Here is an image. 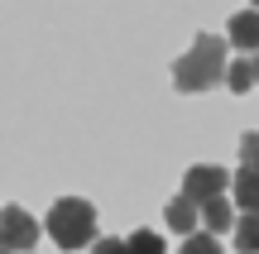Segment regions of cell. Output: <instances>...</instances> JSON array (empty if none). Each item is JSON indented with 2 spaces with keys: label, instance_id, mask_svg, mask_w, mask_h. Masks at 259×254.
Instances as JSON below:
<instances>
[{
  "label": "cell",
  "instance_id": "11",
  "mask_svg": "<svg viewBox=\"0 0 259 254\" xmlns=\"http://www.w3.org/2000/svg\"><path fill=\"white\" fill-rule=\"evenodd\" d=\"M125 245H130V254H163V240H158L154 230H135Z\"/></svg>",
  "mask_w": 259,
  "mask_h": 254
},
{
  "label": "cell",
  "instance_id": "3",
  "mask_svg": "<svg viewBox=\"0 0 259 254\" xmlns=\"http://www.w3.org/2000/svg\"><path fill=\"white\" fill-rule=\"evenodd\" d=\"M0 245H5L10 254L34 249V245H38L34 216H29V211H19V207H0Z\"/></svg>",
  "mask_w": 259,
  "mask_h": 254
},
{
  "label": "cell",
  "instance_id": "14",
  "mask_svg": "<svg viewBox=\"0 0 259 254\" xmlns=\"http://www.w3.org/2000/svg\"><path fill=\"white\" fill-rule=\"evenodd\" d=\"M92 254H130V245H125V240H111V235H106V240H96Z\"/></svg>",
  "mask_w": 259,
  "mask_h": 254
},
{
  "label": "cell",
  "instance_id": "2",
  "mask_svg": "<svg viewBox=\"0 0 259 254\" xmlns=\"http://www.w3.org/2000/svg\"><path fill=\"white\" fill-rule=\"evenodd\" d=\"M48 235H53L58 249H82L96 240V211L92 201L82 197H63L53 211H48Z\"/></svg>",
  "mask_w": 259,
  "mask_h": 254
},
{
  "label": "cell",
  "instance_id": "4",
  "mask_svg": "<svg viewBox=\"0 0 259 254\" xmlns=\"http://www.w3.org/2000/svg\"><path fill=\"white\" fill-rule=\"evenodd\" d=\"M183 197L192 201V207H206V201L226 197V173L211 168V163H197V168L183 178Z\"/></svg>",
  "mask_w": 259,
  "mask_h": 254
},
{
  "label": "cell",
  "instance_id": "5",
  "mask_svg": "<svg viewBox=\"0 0 259 254\" xmlns=\"http://www.w3.org/2000/svg\"><path fill=\"white\" fill-rule=\"evenodd\" d=\"M226 43L231 48H245V53H259V10H240L226 29Z\"/></svg>",
  "mask_w": 259,
  "mask_h": 254
},
{
  "label": "cell",
  "instance_id": "12",
  "mask_svg": "<svg viewBox=\"0 0 259 254\" xmlns=\"http://www.w3.org/2000/svg\"><path fill=\"white\" fill-rule=\"evenodd\" d=\"M178 254H221V240L216 235H187Z\"/></svg>",
  "mask_w": 259,
  "mask_h": 254
},
{
  "label": "cell",
  "instance_id": "1",
  "mask_svg": "<svg viewBox=\"0 0 259 254\" xmlns=\"http://www.w3.org/2000/svg\"><path fill=\"white\" fill-rule=\"evenodd\" d=\"M173 82H178V91H187V96L221 86V82H226V43H221L216 34H197L192 48L178 58Z\"/></svg>",
  "mask_w": 259,
  "mask_h": 254
},
{
  "label": "cell",
  "instance_id": "8",
  "mask_svg": "<svg viewBox=\"0 0 259 254\" xmlns=\"http://www.w3.org/2000/svg\"><path fill=\"white\" fill-rule=\"evenodd\" d=\"M235 207L240 211H259V168H240L235 173Z\"/></svg>",
  "mask_w": 259,
  "mask_h": 254
},
{
  "label": "cell",
  "instance_id": "7",
  "mask_svg": "<svg viewBox=\"0 0 259 254\" xmlns=\"http://www.w3.org/2000/svg\"><path fill=\"white\" fill-rule=\"evenodd\" d=\"M202 221H206V230H211V235H226V230H235V211H231V201L226 197H216V201H206L202 207Z\"/></svg>",
  "mask_w": 259,
  "mask_h": 254
},
{
  "label": "cell",
  "instance_id": "9",
  "mask_svg": "<svg viewBox=\"0 0 259 254\" xmlns=\"http://www.w3.org/2000/svg\"><path fill=\"white\" fill-rule=\"evenodd\" d=\"M235 249L240 254H259V211H245L235 221Z\"/></svg>",
  "mask_w": 259,
  "mask_h": 254
},
{
  "label": "cell",
  "instance_id": "13",
  "mask_svg": "<svg viewBox=\"0 0 259 254\" xmlns=\"http://www.w3.org/2000/svg\"><path fill=\"white\" fill-rule=\"evenodd\" d=\"M240 168H259V130H250L240 139Z\"/></svg>",
  "mask_w": 259,
  "mask_h": 254
},
{
  "label": "cell",
  "instance_id": "15",
  "mask_svg": "<svg viewBox=\"0 0 259 254\" xmlns=\"http://www.w3.org/2000/svg\"><path fill=\"white\" fill-rule=\"evenodd\" d=\"M254 86H259V58H254Z\"/></svg>",
  "mask_w": 259,
  "mask_h": 254
},
{
  "label": "cell",
  "instance_id": "6",
  "mask_svg": "<svg viewBox=\"0 0 259 254\" xmlns=\"http://www.w3.org/2000/svg\"><path fill=\"white\" fill-rule=\"evenodd\" d=\"M197 221H202V207H192L187 197H173V201H168V226H173L183 240L197 235Z\"/></svg>",
  "mask_w": 259,
  "mask_h": 254
},
{
  "label": "cell",
  "instance_id": "10",
  "mask_svg": "<svg viewBox=\"0 0 259 254\" xmlns=\"http://www.w3.org/2000/svg\"><path fill=\"white\" fill-rule=\"evenodd\" d=\"M226 86H231V91H250V86H254V58L226 63Z\"/></svg>",
  "mask_w": 259,
  "mask_h": 254
}]
</instances>
